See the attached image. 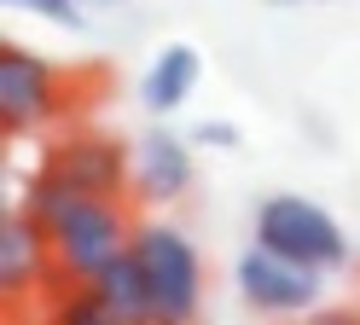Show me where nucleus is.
<instances>
[{"instance_id":"obj_1","label":"nucleus","mask_w":360,"mask_h":325,"mask_svg":"<svg viewBox=\"0 0 360 325\" xmlns=\"http://www.w3.org/2000/svg\"><path fill=\"white\" fill-rule=\"evenodd\" d=\"M134 255L151 279V302H157V325H198L204 308V255L169 221H140L134 227Z\"/></svg>"},{"instance_id":"obj_2","label":"nucleus","mask_w":360,"mask_h":325,"mask_svg":"<svg viewBox=\"0 0 360 325\" xmlns=\"http://www.w3.org/2000/svg\"><path fill=\"white\" fill-rule=\"evenodd\" d=\"M134 221L122 198H76L64 215L47 227L53 232V255H58V291L64 285H87L105 262L134 244Z\"/></svg>"},{"instance_id":"obj_3","label":"nucleus","mask_w":360,"mask_h":325,"mask_svg":"<svg viewBox=\"0 0 360 325\" xmlns=\"http://www.w3.org/2000/svg\"><path fill=\"white\" fill-rule=\"evenodd\" d=\"M256 244L279 250V255H290L302 267H320V273H337L349 262V232L337 227L331 209L308 203V198H262Z\"/></svg>"},{"instance_id":"obj_4","label":"nucleus","mask_w":360,"mask_h":325,"mask_svg":"<svg viewBox=\"0 0 360 325\" xmlns=\"http://www.w3.org/2000/svg\"><path fill=\"white\" fill-rule=\"evenodd\" d=\"M64 110V76L53 58L30 53V46L6 41L0 46V122L6 134H30V128H47L53 116Z\"/></svg>"},{"instance_id":"obj_5","label":"nucleus","mask_w":360,"mask_h":325,"mask_svg":"<svg viewBox=\"0 0 360 325\" xmlns=\"http://www.w3.org/2000/svg\"><path fill=\"white\" fill-rule=\"evenodd\" d=\"M238 296L250 302L256 314L267 319H285V314H308L320 302V267H302L290 255L267 250V244H250L238 255Z\"/></svg>"},{"instance_id":"obj_6","label":"nucleus","mask_w":360,"mask_h":325,"mask_svg":"<svg viewBox=\"0 0 360 325\" xmlns=\"http://www.w3.org/2000/svg\"><path fill=\"white\" fill-rule=\"evenodd\" d=\"M53 285H58L53 232L24 203H12L6 221H0V291H6V302H24V296L53 291Z\"/></svg>"},{"instance_id":"obj_7","label":"nucleus","mask_w":360,"mask_h":325,"mask_svg":"<svg viewBox=\"0 0 360 325\" xmlns=\"http://www.w3.org/2000/svg\"><path fill=\"white\" fill-rule=\"evenodd\" d=\"M82 198H128L134 192V157L110 134H76L47 157Z\"/></svg>"},{"instance_id":"obj_8","label":"nucleus","mask_w":360,"mask_h":325,"mask_svg":"<svg viewBox=\"0 0 360 325\" xmlns=\"http://www.w3.org/2000/svg\"><path fill=\"white\" fill-rule=\"evenodd\" d=\"M192 151H186V139L180 134H163V128H151L140 134V146H134V198H146V203H180L192 192Z\"/></svg>"},{"instance_id":"obj_9","label":"nucleus","mask_w":360,"mask_h":325,"mask_svg":"<svg viewBox=\"0 0 360 325\" xmlns=\"http://www.w3.org/2000/svg\"><path fill=\"white\" fill-rule=\"evenodd\" d=\"M87 291H94L122 325H157L151 279H146V267H140V255H134V250H122L117 262H105L94 279H87Z\"/></svg>"},{"instance_id":"obj_10","label":"nucleus","mask_w":360,"mask_h":325,"mask_svg":"<svg viewBox=\"0 0 360 325\" xmlns=\"http://www.w3.org/2000/svg\"><path fill=\"white\" fill-rule=\"evenodd\" d=\"M198 70H204L198 46H163V53H157V64L146 70V82H140L146 110H157V116L180 110V105L192 99V87H198Z\"/></svg>"},{"instance_id":"obj_11","label":"nucleus","mask_w":360,"mask_h":325,"mask_svg":"<svg viewBox=\"0 0 360 325\" xmlns=\"http://www.w3.org/2000/svg\"><path fill=\"white\" fill-rule=\"evenodd\" d=\"M47 325H122V319L110 314V308H105V302L87 291V285H64V291L53 296Z\"/></svg>"},{"instance_id":"obj_12","label":"nucleus","mask_w":360,"mask_h":325,"mask_svg":"<svg viewBox=\"0 0 360 325\" xmlns=\"http://www.w3.org/2000/svg\"><path fill=\"white\" fill-rule=\"evenodd\" d=\"M12 12H35V18H47L58 23V30H82V0H6Z\"/></svg>"},{"instance_id":"obj_13","label":"nucleus","mask_w":360,"mask_h":325,"mask_svg":"<svg viewBox=\"0 0 360 325\" xmlns=\"http://www.w3.org/2000/svg\"><path fill=\"white\" fill-rule=\"evenodd\" d=\"M192 139H198V146H238V128L233 122H204Z\"/></svg>"},{"instance_id":"obj_14","label":"nucleus","mask_w":360,"mask_h":325,"mask_svg":"<svg viewBox=\"0 0 360 325\" xmlns=\"http://www.w3.org/2000/svg\"><path fill=\"white\" fill-rule=\"evenodd\" d=\"M308 325H360V314H354V308H320Z\"/></svg>"}]
</instances>
